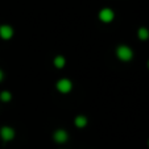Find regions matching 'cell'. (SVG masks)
Masks as SVG:
<instances>
[{
  "label": "cell",
  "instance_id": "obj_1",
  "mask_svg": "<svg viewBox=\"0 0 149 149\" xmlns=\"http://www.w3.org/2000/svg\"><path fill=\"white\" fill-rule=\"evenodd\" d=\"M116 56H118L121 61L128 62V61H131V59H132L133 52H132V49L128 48V46L121 45V46H119V48L116 49Z\"/></svg>",
  "mask_w": 149,
  "mask_h": 149
},
{
  "label": "cell",
  "instance_id": "obj_2",
  "mask_svg": "<svg viewBox=\"0 0 149 149\" xmlns=\"http://www.w3.org/2000/svg\"><path fill=\"white\" fill-rule=\"evenodd\" d=\"M71 88H73V83H71L70 79L62 78V79H59V81L57 82V90H58L59 93L68 94V93H70L71 91Z\"/></svg>",
  "mask_w": 149,
  "mask_h": 149
},
{
  "label": "cell",
  "instance_id": "obj_3",
  "mask_svg": "<svg viewBox=\"0 0 149 149\" xmlns=\"http://www.w3.org/2000/svg\"><path fill=\"white\" fill-rule=\"evenodd\" d=\"M115 17V13L111 8H103L99 12V19L103 21V23H111Z\"/></svg>",
  "mask_w": 149,
  "mask_h": 149
},
{
  "label": "cell",
  "instance_id": "obj_4",
  "mask_svg": "<svg viewBox=\"0 0 149 149\" xmlns=\"http://www.w3.org/2000/svg\"><path fill=\"white\" fill-rule=\"evenodd\" d=\"M0 137L3 139L4 141L13 140V137H15V130H13V128H11V127H8V125L1 127V130H0Z\"/></svg>",
  "mask_w": 149,
  "mask_h": 149
},
{
  "label": "cell",
  "instance_id": "obj_5",
  "mask_svg": "<svg viewBox=\"0 0 149 149\" xmlns=\"http://www.w3.org/2000/svg\"><path fill=\"white\" fill-rule=\"evenodd\" d=\"M53 139H54V141H56V143L62 144V143H65V141H68L69 135H68V132H66V131L58 130V131H56V132H54Z\"/></svg>",
  "mask_w": 149,
  "mask_h": 149
},
{
  "label": "cell",
  "instance_id": "obj_6",
  "mask_svg": "<svg viewBox=\"0 0 149 149\" xmlns=\"http://www.w3.org/2000/svg\"><path fill=\"white\" fill-rule=\"evenodd\" d=\"M13 36V28L9 25H0V37L4 40H9Z\"/></svg>",
  "mask_w": 149,
  "mask_h": 149
},
{
  "label": "cell",
  "instance_id": "obj_7",
  "mask_svg": "<svg viewBox=\"0 0 149 149\" xmlns=\"http://www.w3.org/2000/svg\"><path fill=\"white\" fill-rule=\"evenodd\" d=\"M74 124H75L78 128H84L86 127V124H87V118L83 115H79L75 118V120H74Z\"/></svg>",
  "mask_w": 149,
  "mask_h": 149
},
{
  "label": "cell",
  "instance_id": "obj_8",
  "mask_svg": "<svg viewBox=\"0 0 149 149\" xmlns=\"http://www.w3.org/2000/svg\"><path fill=\"white\" fill-rule=\"evenodd\" d=\"M53 63H54V66H56V68L62 69L63 66H65V63H66V59H65V57H62V56H57L56 58H54Z\"/></svg>",
  "mask_w": 149,
  "mask_h": 149
},
{
  "label": "cell",
  "instance_id": "obj_9",
  "mask_svg": "<svg viewBox=\"0 0 149 149\" xmlns=\"http://www.w3.org/2000/svg\"><path fill=\"white\" fill-rule=\"evenodd\" d=\"M137 36L140 40H143V41H145V40L149 38V31L146 28H140L137 31Z\"/></svg>",
  "mask_w": 149,
  "mask_h": 149
},
{
  "label": "cell",
  "instance_id": "obj_10",
  "mask_svg": "<svg viewBox=\"0 0 149 149\" xmlns=\"http://www.w3.org/2000/svg\"><path fill=\"white\" fill-rule=\"evenodd\" d=\"M0 99L3 102H9L12 99V94L9 91H1L0 93Z\"/></svg>",
  "mask_w": 149,
  "mask_h": 149
},
{
  "label": "cell",
  "instance_id": "obj_11",
  "mask_svg": "<svg viewBox=\"0 0 149 149\" xmlns=\"http://www.w3.org/2000/svg\"><path fill=\"white\" fill-rule=\"evenodd\" d=\"M3 78H4V73H3L1 70H0V82L3 81Z\"/></svg>",
  "mask_w": 149,
  "mask_h": 149
},
{
  "label": "cell",
  "instance_id": "obj_12",
  "mask_svg": "<svg viewBox=\"0 0 149 149\" xmlns=\"http://www.w3.org/2000/svg\"><path fill=\"white\" fill-rule=\"evenodd\" d=\"M148 68H149V61H148Z\"/></svg>",
  "mask_w": 149,
  "mask_h": 149
},
{
  "label": "cell",
  "instance_id": "obj_13",
  "mask_svg": "<svg viewBox=\"0 0 149 149\" xmlns=\"http://www.w3.org/2000/svg\"><path fill=\"white\" fill-rule=\"evenodd\" d=\"M148 144H149V141H148Z\"/></svg>",
  "mask_w": 149,
  "mask_h": 149
}]
</instances>
